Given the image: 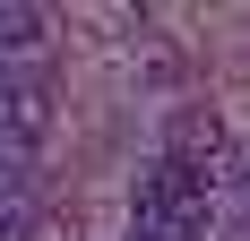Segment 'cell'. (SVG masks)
I'll list each match as a JSON object with an SVG mask.
<instances>
[{"mask_svg": "<svg viewBox=\"0 0 250 241\" xmlns=\"http://www.w3.org/2000/svg\"><path fill=\"white\" fill-rule=\"evenodd\" d=\"M207 181H216V172L181 164V155H155V164L138 172V190H129V233L138 241H190L207 224Z\"/></svg>", "mask_w": 250, "mask_h": 241, "instance_id": "6da1fadb", "label": "cell"}, {"mask_svg": "<svg viewBox=\"0 0 250 241\" xmlns=\"http://www.w3.org/2000/svg\"><path fill=\"white\" fill-rule=\"evenodd\" d=\"M43 129H52V95H43V78H9V146H18V164L43 146Z\"/></svg>", "mask_w": 250, "mask_h": 241, "instance_id": "7a4b0ae2", "label": "cell"}, {"mask_svg": "<svg viewBox=\"0 0 250 241\" xmlns=\"http://www.w3.org/2000/svg\"><path fill=\"white\" fill-rule=\"evenodd\" d=\"M173 155H181V164H199V172H216V164H225V129L199 120V112H181V120H173Z\"/></svg>", "mask_w": 250, "mask_h": 241, "instance_id": "3957f363", "label": "cell"}, {"mask_svg": "<svg viewBox=\"0 0 250 241\" xmlns=\"http://www.w3.org/2000/svg\"><path fill=\"white\" fill-rule=\"evenodd\" d=\"M43 43V18H35V0H9V52H35Z\"/></svg>", "mask_w": 250, "mask_h": 241, "instance_id": "277c9868", "label": "cell"}]
</instances>
